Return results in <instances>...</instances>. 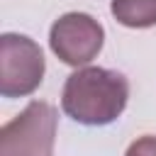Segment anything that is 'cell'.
I'll return each instance as SVG.
<instances>
[{"instance_id": "6da1fadb", "label": "cell", "mask_w": 156, "mask_h": 156, "mask_svg": "<svg viewBox=\"0 0 156 156\" xmlns=\"http://www.w3.org/2000/svg\"><path fill=\"white\" fill-rule=\"evenodd\" d=\"M129 100V80L124 73L83 66L73 71L61 90V110L78 124L105 127L119 119Z\"/></svg>"}, {"instance_id": "7a4b0ae2", "label": "cell", "mask_w": 156, "mask_h": 156, "mask_svg": "<svg viewBox=\"0 0 156 156\" xmlns=\"http://www.w3.org/2000/svg\"><path fill=\"white\" fill-rule=\"evenodd\" d=\"M58 112L46 100H32L0 129V156H54Z\"/></svg>"}, {"instance_id": "3957f363", "label": "cell", "mask_w": 156, "mask_h": 156, "mask_svg": "<svg viewBox=\"0 0 156 156\" xmlns=\"http://www.w3.org/2000/svg\"><path fill=\"white\" fill-rule=\"evenodd\" d=\"M46 61L41 46L27 37L5 32L0 37V95L27 98L32 95L44 80Z\"/></svg>"}, {"instance_id": "277c9868", "label": "cell", "mask_w": 156, "mask_h": 156, "mask_svg": "<svg viewBox=\"0 0 156 156\" xmlns=\"http://www.w3.org/2000/svg\"><path fill=\"white\" fill-rule=\"evenodd\" d=\"M105 44V29L102 24L88 15V12H66L58 20H54L49 29V46L61 58V63L83 68L98 54Z\"/></svg>"}, {"instance_id": "5b68a950", "label": "cell", "mask_w": 156, "mask_h": 156, "mask_svg": "<svg viewBox=\"0 0 156 156\" xmlns=\"http://www.w3.org/2000/svg\"><path fill=\"white\" fill-rule=\"evenodd\" d=\"M110 12L129 29H149L156 24V0H112Z\"/></svg>"}, {"instance_id": "8992f818", "label": "cell", "mask_w": 156, "mask_h": 156, "mask_svg": "<svg viewBox=\"0 0 156 156\" xmlns=\"http://www.w3.org/2000/svg\"><path fill=\"white\" fill-rule=\"evenodd\" d=\"M124 156H156V136L154 134H144V136L134 139L127 146Z\"/></svg>"}]
</instances>
